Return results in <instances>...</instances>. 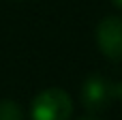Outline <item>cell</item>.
Segmentation results:
<instances>
[{"label":"cell","mask_w":122,"mask_h":120,"mask_svg":"<svg viewBox=\"0 0 122 120\" xmlns=\"http://www.w3.org/2000/svg\"><path fill=\"white\" fill-rule=\"evenodd\" d=\"M118 99V84L103 75H90L81 84V103L88 112L101 114Z\"/></svg>","instance_id":"2"},{"label":"cell","mask_w":122,"mask_h":120,"mask_svg":"<svg viewBox=\"0 0 122 120\" xmlns=\"http://www.w3.org/2000/svg\"><path fill=\"white\" fill-rule=\"evenodd\" d=\"M71 114H73L71 94L56 86L41 90L32 99V105H30L32 120H69Z\"/></svg>","instance_id":"1"},{"label":"cell","mask_w":122,"mask_h":120,"mask_svg":"<svg viewBox=\"0 0 122 120\" xmlns=\"http://www.w3.org/2000/svg\"><path fill=\"white\" fill-rule=\"evenodd\" d=\"M0 120H24L19 103H15L13 99H0Z\"/></svg>","instance_id":"4"},{"label":"cell","mask_w":122,"mask_h":120,"mask_svg":"<svg viewBox=\"0 0 122 120\" xmlns=\"http://www.w3.org/2000/svg\"><path fill=\"white\" fill-rule=\"evenodd\" d=\"M114 4H116L118 9H122V0H114Z\"/></svg>","instance_id":"6"},{"label":"cell","mask_w":122,"mask_h":120,"mask_svg":"<svg viewBox=\"0 0 122 120\" xmlns=\"http://www.w3.org/2000/svg\"><path fill=\"white\" fill-rule=\"evenodd\" d=\"M81 120H99V118H81Z\"/></svg>","instance_id":"7"},{"label":"cell","mask_w":122,"mask_h":120,"mask_svg":"<svg viewBox=\"0 0 122 120\" xmlns=\"http://www.w3.org/2000/svg\"><path fill=\"white\" fill-rule=\"evenodd\" d=\"M97 45L105 58L122 62V17L107 15L97 26Z\"/></svg>","instance_id":"3"},{"label":"cell","mask_w":122,"mask_h":120,"mask_svg":"<svg viewBox=\"0 0 122 120\" xmlns=\"http://www.w3.org/2000/svg\"><path fill=\"white\" fill-rule=\"evenodd\" d=\"M118 99H122V84H118Z\"/></svg>","instance_id":"5"}]
</instances>
